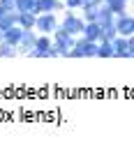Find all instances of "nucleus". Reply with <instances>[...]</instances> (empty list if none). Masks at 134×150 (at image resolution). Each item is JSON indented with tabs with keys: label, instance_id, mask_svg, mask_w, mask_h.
Returning a JSON list of instances; mask_svg holds the SVG:
<instances>
[{
	"label": "nucleus",
	"instance_id": "393cba45",
	"mask_svg": "<svg viewBox=\"0 0 134 150\" xmlns=\"http://www.w3.org/2000/svg\"><path fill=\"white\" fill-rule=\"evenodd\" d=\"M83 2H97V5H99V2H104V0H83Z\"/></svg>",
	"mask_w": 134,
	"mask_h": 150
},
{
	"label": "nucleus",
	"instance_id": "a211bd4d",
	"mask_svg": "<svg viewBox=\"0 0 134 150\" xmlns=\"http://www.w3.org/2000/svg\"><path fill=\"white\" fill-rule=\"evenodd\" d=\"M116 35H118L116 23H106V25H102V39H104V42H113ZM102 39H99V42H102Z\"/></svg>",
	"mask_w": 134,
	"mask_h": 150
},
{
	"label": "nucleus",
	"instance_id": "5701e85b",
	"mask_svg": "<svg viewBox=\"0 0 134 150\" xmlns=\"http://www.w3.org/2000/svg\"><path fill=\"white\" fill-rule=\"evenodd\" d=\"M30 12L33 14H42V0H30Z\"/></svg>",
	"mask_w": 134,
	"mask_h": 150
},
{
	"label": "nucleus",
	"instance_id": "a878e982",
	"mask_svg": "<svg viewBox=\"0 0 134 150\" xmlns=\"http://www.w3.org/2000/svg\"><path fill=\"white\" fill-rule=\"evenodd\" d=\"M132 58H134V49H132Z\"/></svg>",
	"mask_w": 134,
	"mask_h": 150
},
{
	"label": "nucleus",
	"instance_id": "20e7f679",
	"mask_svg": "<svg viewBox=\"0 0 134 150\" xmlns=\"http://www.w3.org/2000/svg\"><path fill=\"white\" fill-rule=\"evenodd\" d=\"M113 23H116L118 35H123V37H130V35H134V14H132V12L116 14Z\"/></svg>",
	"mask_w": 134,
	"mask_h": 150
},
{
	"label": "nucleus",
	"instance_id": "1a4fd4ad",
	"mask_svg": "<svg viewBox=\"0 0 134 150\" xmlns=\"http://www.w3.org/2000/svg\"><path fill=\"white\" fill-rule=\"evenodd\" d=\"M81 37L90 39V42H99V39H102V25H99L97 21H86Z\"/></svg>",
	"mask_w": 134,
	"mask_h": 150
},
{
	"label": "nucleus",
	"instance_id": "6ab92c4d",
	"mask_svg": "<svg viewBox=\"0 0 134 150\" xmlns=\"http://www.w3.org/2000/svg\"><path fill=\"white\" fill-rule=\"evenodd\" d=\"M16 23V12H7L2 19H0V33H5L7 28H12Z\"/></svg>",
	"mask_w": 134,
	"mask_h": 150
},
{
	"label": "nucleus",
	"instance_id": "2eb2a0df",
	"mask_svg": "<svg viewBox=\"0 0 134 150\" xmlns=\"http://www.w3.org/2000/svg\"><path fill=\"white\" fill-rule=\"evenodd\" d=\"M16 56H19V49H16V44L0 39V58H16Z\"/></svg>",
	"mask_w": 134,
	"mask_h": 150
},
{
	"label": "nucleus",
	"instance_id": "f3484780",
	"mask_svg": "<svg viewBox=\"0 0 134 150\" xmlns=\"http://www.w3.org/2000/svg\"><path fill=\"white\" fill-rule=\"evenodd\" d=\"M106 5H109V9L113 12V14H123V12H130V2H125V0H104Z\"/></svg>",
	"mask_w": 134,
	"mask_h": 150
},
{
	"label": "nucleus",
	"instance_id": "4468645a",
	"mask_svg": "<svg viewBox=\"0 0 134 150\" xmlns=\"http://www.w3.org/2000/svg\"><path fill=\"white\" fill-rule=\"evenodd\" d=\"M42 12L62 14V12H65V2H62V0H42Z\"/></svg>",
	"mask_w": 134,
	"mask_h": 150
},
{
	"label": "nucleus",
	"instance_id": "39448f33",
	"mask_svg": "<svg viewBox=\"0 0 134 150\" xmlns=\"http://www.w3.org/2000/svg\"><path fill=\"white\" fill-rule=\"evenodd\" d=\"M53 46V39L51 35H42L37 33V42H35V49L28 53V58H49V49Z\"/></svg>",
	"mask_w": 134,
	"mask_h": 150
},
{
	"label": "nucleus",
	"instance_id": "0eeeda50",
	"mask_svg": "<svg viewBox=\"0 0 134 150\" xmlns=\"http://www.w3.org/2000/svg\"><path fill=\"white\" fill-rule=\"evenodd\" d=\"M79 51H81V58H97V49H99V42H90V39L81 37L79 35L77 42H74Z\"/></svg>",
	"mask_w": 134,
	"mask_h": 150
},
{
	"label": "nucleus",
	"instance_id": "7ed1b4c3",
	"mask_svg": "<svg viewBox=\"0 0 134 150\" xmlns=\"http://www.w3.org/2000/svg\"><path fill=\"white\" fill-rule=\"evenodd\" d=\"M58 25H60V19H58L56 12H42V14H37V23H35V30L37 33H42V35H53Z\"/></svg>",
	"mask_w": 134,
	"mask_h": 150
},
{
	"label": "nucleus",
	"instance_id": "412c9836",
	"mask_svg": "<svg viewBox=\"0 0 134 150\" xmlns=\"http://www.w3.org/2000/svg\"><path fill=\"white\" fill-rule=\"evenodd\" d=\"M0 7L7 12H16V0H0Z\"/></svg>",
	"mask_w": 134,
	"mask_h": 150
},
{
	"label": "nucleus",
	"instance_id": "9d476101",
	"mask_svg": "<svg viewBox=\"0 0 134 150\" xmlns=\"http://www.w3.org/2000/svg\"><path fill=\"white\" fill-rule=\"evenodd\" d=\"M16 23H19L23 30L35 28V23H37V14H33V12H16Z\"/></svg>",
	"mask_w": 134,
	"mask_h": 150
},
{
	"label": "nucleus",
	"instance_id": "aec40b11",
	"mask_svg": "<svg viewBox=\"0 0 134 150\" xmlns=\"http://www.w3.org/2000/svg\"><path fill=\"white\" fill-rule=\"evenodd\" d=\"M65 2V9H72V12H79L83 7V0H62Z\"/></svg>",
	"mask_w": 134,
	"mask_h": 150
},
{
	"label": "nucleus",
	"instance_id": "b1692460",
	"mask_svg": "<svg viewBox=\"0 0 134 150\" xmlns=\"http://www.w3.org/2000/svg\"><path fill=\"white\" fill-rule=\"evenodd\" d=\"M5 14H7V9H2V7H0V19H2Z\"/></svg>",
	"mask_w": 134,
	"mask_h": 150
},
{
	"label": "nucleus",
	"instance_id": "4be33fe9",
	"mask_svg": "<svg viewBox=\"0 0 134 150\" xmlns=\"http://www.w3.org/2000/svg\"><path fill=\"white\" fill-rule=\"evenodd\" d=\"M16 12H30V0H16Z\"/></svg>",
	"mask_w": 134,
	"mask_h": 150
},
{
	"label": "nucleus",
	"instance_id": "f8f14e48",
	"mask_svg": "<svg viewBox=\"0 0 134 150\" xmlns=\"http://www.w3.org/2000/svg\"><path fill=\"white\" fill-rule=\"evenodd\" d=\"M21 37H23V28H21L19 23H14L12 28H7V30L2 33V39H5V42H12V44H19Z\"/></svg>",
	"mask_w": 134,
	"mask_h": 150
},
{
	"label": "nucleus",
	"instance_id": "423d86ee",
	"mask_svg": "<svg viewBox=\"0 0 134 150\" xmlns=\"http://www.w3.org/2000/svg\"><path fill=\"white\" fill-rule=\"evenodd\" d=\"M35 42H37V30L35 28H28L23 30V37L19 39L16 49H19V56H28L33 49H35Z\"/></svg>",
	"mask_w": 134,
	"mask_h": 150
},
{
	"label": "nucleus",
	"instance_id": "ddd939ff",
	"mask_svg": "<svg viewBox=\"0 0 134 150\" xmlns=\"http://www.w3.org/2000/svg\"><path fill=\"white\" fill-rule=\"evenodd\" d=\"M99 5H102V2H99ZM99 5H97V2H83V7L79 9V12H81V16H83V21H95Z\"/></svg>",
	"mask_w": 134,
	"mask_h": 150
},
{
	"label": "nucleus",
	"instance_id": "6e6552de",
	"mask_svg": "<svg viewBox=\"0 0 134 150\" xmlns=\"http://www.w3.org/2000/svg\"><path fill=\"white\" fill-rule=\"evenodd\" d=\"M113 51H116V58H132L130 39L123 37V35H116V39H113Z\"/></svg>",
	"mask_w": 134,
	"mask_h": 150
},
{
	"label": "nucleus",
	"instance_id": "dca6fc26",
	"mask_svg": "<svg viewBox=\"0 0 134 150\" xmlns=\"http://www.w3.org/2000/svg\"><path fill=\"white\" fill-rule=\"evenodd\" d=\"M97 58H116L113 51V42H99V49H97Z\"/></svg>",
	"mask_w": 134,
	"mask_h": 150
},
{
	"label": "nucleus",
	"instance_id": "f03ea898",
	"mask_svg": "<svg viewBox=\"0 0 134 150\" xmlns=\"http://www.w3.org/2000/svg\"><path fill=\"white\" fill-rule=\"evenodd\" d=\"M51 39H53V46L58 49V53H60V58H67V51L74 46V42H77V37L74 35H69L67 30H62L60 25L56 28V33L51 35Z\"/></svg>",
	"mask_w": 134,
	"mask_h": 150
},
{
	"label": "nucleus",
	"instance_id": "f257e3e1",
	"mask_svg": "<svg viewBox=\"0 0 134 150\" xmlns=\"http://www.w3.org/2000/svg\"><path fill=\"white\" fill-rule=\"evenodd\" d=\"M83 25H86V21L81 16V12H72V9H65V12H62V16H60V28L67 30L69 35L79 37V35L83 33Z\"/></svg>",
	"mask_w": 134,
	"mask_h": 150
},
{
	"label": "nucleus",
	"instance_id": "9b49d317",
	"mask_svg": "<svg viewBox=\"0 0 134 150\" xmlns=\"http://www.w3.org/2000/svg\"><path fill=\"white\" fill-rule=\"evenodd\" d=\"M113 19H116V14L109 9V5H106V2H102V5H99V9H97V19L95 21L99 23V25H106V23H113Z\"/></svg>",
	"mask_w": 134,
	"mask_h": 150
},
{
	"label": "nucleus",
	"instance_id": "bb28decb",
	"mask_svg": "<svg viewBox=\"0 0 134 150\" xmlns=\"http://www.w3.org/2000/svg\"><path fill=\"white\" fill-rule=\"evenodd\" d=\"M125 2H132V0H125Z\"/></svg>",
	"mask_w": 134,
	"mask_h": 150
}]
</instances>
